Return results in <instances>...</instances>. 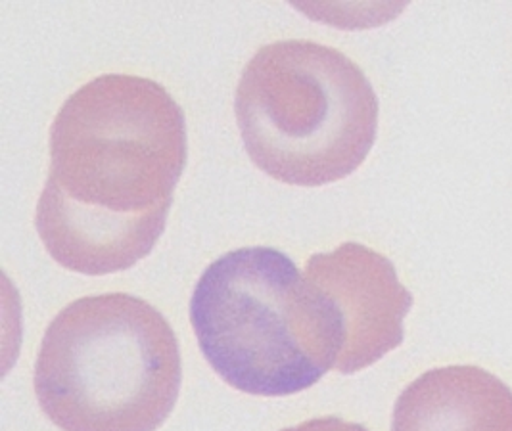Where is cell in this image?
I'll return each instance as SVG.
<instances>
[{
    "label": "cell",
    "mask_w": 512,
    "mask_h": 431,
    "mask_svg": "<svg viewBox=\"0 0 512 431\" xmlns=\"http://www.w3.org/2000/svg\"><path fill=\"white\" fill-rule=\"evenodd\" d=\"M413 295L394 263L363 244L315 253L294 301V332L323 372L355 374L401 345Z\"/></svg>",
    "instance_id": "obj_5"
},
{
    "label": "cell",
    "mask_w": 512,
    "mask_h": 431,
    "mask_svg": "<svg viewBox=\"0 0 512 431\" xmlns=\"http://www.w3.org/2000/svg\"><path fill=\"white\" fill-rule=\"evenodd\" d=\"M300 280L286 253L259 246L225 253L200 276L190 322L206 361L229 386L286 397L323 378L294 332Z\"/></svg>",
    "instance_id": "obj_4"
},
{
    "label": "cell",
    "mask_w": 512,
    "mask_h": 431,
    "mask_svg": "<svg viewBox=\"0 0 512 431\" xmlns=\"http://www.w3.org/2000/svg\"><path fill=\"white\" fill-rule=\"evenodd\" d=\"M181 378L173 328L129 294L70 303L35 363L39 405L62 431H156L175 409Z\"/></svg>",
    "instance_id": "obj_2"
},
{
    "label": "cell",
    "mask_w": 512,
    "mask_h": 431,
    "mask_svg": "<svg viewBox=\"0 0 512 431\" xmlns=\"http://www.w3.org/2000/svg\"><path fill=\"white\" fill-rule=\"evenodd\" d=\"M234 112L246 152L292 186L342 181L369 156L378 98L351 58L292 39L261 46L242 71Z\"/></svg>",
    "instance_id": "obj_3"
},
{
    "label": "cell",
    "mask_w": 512,
    "mask_h": 431,
    "mask_svg": "<svg viewBox=\"0 0 512 431\" xmlns=\"http://www.w3.org/2000/svg\"><path fill=\"white\" fill-rule=\"evenodd\" d=\"M280 431H369L365 426L361 424H355V422H348L344 418H338V416H325V418H313V420H307L302 422L294 428H284Z\"/></svg>",
    "instance_id": "obj_7"
},
{
    "label": "cell",
    "mask_w": 512,
    "mask_h": 431,
    "mask_svg": "<svg viewBox=\"0 0 512 431\" xmlns=\"http://www.w3.org/2000/svg\"><path fill=\"white\" fill-rule=\"evenodd\" d=\"M392 431H512V389L472 364L428 370L397 397Z\"/></svg>",
    "instance_id": "obj_6"
},
{
    "label": "cell",
    "mask_w": 512,
    "mask_h": 431,
    "mask_svg": "<svg viewBox=\"0 0 512 431\" xmlns=\"http://www.w3.org/2000/svg\"><path fill=\"white\" fill-rule=\"evenodd\" d=\"M185 165V114L165 87L119 73L85 83L50 129L43 246L71 273L131 269L162 238Z\"/></svg>",
    "instance_id": "obj_1"
}]
</instances>
